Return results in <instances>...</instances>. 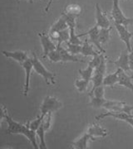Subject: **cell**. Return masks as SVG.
<instances>
[{
    "label": "cell",
    "instance_id": "obj_3",
    "mask_svg": "<svg viewBox=\"0 0 133 149\" xmlns=\"http://www.w3.org/2000/svg\"><path fill=\"white\" fill-rule=\"evenodd\" d=\"M63 106V104L58 98L51 95L46 96L40 105V114L44 116L48 113H55L62 109Z\"/></svg>",
    "mask_w": 133,
    "mask_h": 149
},
{
    "label": "cell",
    "instance_id": "obj_12",
    "mask_svg": "<svg viewBox=\"0 0 133 149\" xmlns=\"http://www.w3.org/2000/svg\"><path fill=\"white\" fill-rule=\"evenodd\" d=\"M2 54L7 58H10L22 65L29 58L27 52L24 51H2Z\"/></svg>",
    "mask_w": 133,
    "mask_h": 149
},
{
    "label": "cell",
    "instance_id": "obj_13",
    "mask_svg": "<svg viewBox=\"0 0 133 149\" xmlns=\"http://www.w3.org/2000/svg\"><path fill=\"white\" fill-rule=\"evenodd\" d=\"M111 63H113L117 66L118 69H121L124 71H129V52L126 49L125 51H122L120 56L115 60V61H110Z\"/></svg>",
    "mask_w": 133,
    "mask_h": 149
},
{
    "label": "cell",
    "instance_id": "obj_16",
    "mask_svg": "<svg viewBox=\"0 0 133 149\" xmlns=\"http://www.w3.org/2000/svg\"><path fill=\"white\" fill-rule=\"evenodd\" d=\"M61 53V62L63 63H68V62H82V63H86L85 61L82 60V59L77 57L76 56L71 54L63 47L60 46L58 47Z\"/></svg>",
    "mask_w": 133,
    "mask_h": 149
},
{
    "label": "cell",
    "instance_id": "obj_5",
    "mask_svg": "<svg viewBox=\"0 0 133 149\" xmlns=\"http://www.w3.org/2000/svg\"><path fill=\"white\" fill-rule=\"evenodd\" d=\"M103 108L106 109L107 111L124 112L127 113H132V111L133 110V106L128 105L126 102L110 100H106Z\"/></svg>",
    "mask_w": 133,
    "mask_h": 149
},
{
    "label": "cell",
    "instance_id": "obj_15",
    "mask_svg": "<svg viewBox=\"0 0 133 149\" xmlns=\"http://www.w3.org/2000/svg\"><path fill=\"white\" fill-rule=\"evenodd\" d=\"M87 133L90 134L93 138H96V137L105 138L109 134L106 128L101 127L98 123H92L91 125H90L87 129Z\"/></svg>",
    "mask_w": 133,
    "mask_h": 149
},
{
    "label": "cell",
    "instance_id": "obj_17",
    "mask_svg": "<svg viewBox=\"0 0 133 149\" xmlns=\"http://www.w3.org/2000/svg\"><path fill=\"white\" fill-rule=\"evenodd\" d=\"M119 70V73H118L119 80H118V84H117V85H119V86H123V87H125V88L129 89L130 91H133V76H129V75L127 74V72L122 70Z\"/></svg>",
    "mask_w": 133,
    "mask_h": 149
},
{
    "label": "cell",
    "instance_id": "obj_4",
    "mask_svg": "<svg viewBox=\"0 0 133 149\" xmlns=\"http://www.w3.org/2000/svg\"><path fill=\"white\" fill-rule=\"evenodd\" d=\"M111 15L113 19V22L119 23V24H122L124 26H127V27L128 25L133 24V18H130V17L125 16L122 9L120 8L119 0H113Z\"/></svg>",
    "mask_w": 133,
    "mask_h": 149
},
{
    "label": "cell",
    "instance_id": "obj_24",
    "mask_svg": "<svg viewBox=\"0 0 133 149\" xmlns=\"http://www.w3.org/2000/svg\"><path fill=\"white\" fill-rule=\"evenodd\" d=\"M93 73H94V69L90 65H87V67L86 69L78 70V74H79L80 77L87 80V81L91 80V78L93 76Z\"/></svg>",
    "mask_w": 133,
    "mask_h": 149
},
{
    "label": "cell",
    "instance_id": "obj_32",
    "mask_svg": "<svg viewBox=\"0 0 133 149\" xmlns=\"http://www.w3.org/2000/svg\"><path fill=\"white\" fill-rule=\"evenodd\" d=\"M47 57L51 62H53V63L61 62V53H60L58 47H57L55 50L52 51L50 53H48Z\"/></svg>",
    "mask_w": 133,
    "mask_h": 149
},
{
    "label": "cell",
    "instance_id": "obj_19",
    "mask_svg": "<svg viewBox=\"0 0 133 149\" xmlns=\"http://www.w3.org/2000/svg\"><path fill=\"white\" fill-rule=\"evenodd\" d=\"M100 53V52H96L94 49H93V47H92V44L87 41V40H85L83 42H82V52H81V54L83 55L84 56H94L97 54Z\"/></svg>",
    "mask_w": 133,
    "mask_h": 149
},
{
    "label": "cell",
    "instance_id": "obj_38",
    "mask_svg": "<svg viewBox=\"0 0 133 149\" xmlns=\"http://www.w3.org/2000/svg\"><path fill=\"white\" fill-rule=\"evenodd\" d=\"M124 121L127 122V123H129V124L133 128V118H127Z\"/></svg>",
    "mask_w": 133,
    "mask_h": 149
},
{
    "label": "cell",
    "instance_id": "obj_23",
    "mask_svg": "<svg viewBox=\"0 0 133 149\" xmlns=\"http://www.w3.org/2000/svg\"><path fill=\"white\" fill-rule=\"evenodd\" d=\"M64 13H66L68 14L78 17L82 13V7L77 3H71V4H68L66 7Z\"/></svg>",
    "mask_w": 133,
    "mask_h": 149
},
{
    "label": "cell",
    "instance_id": "obj_39",
    "mask_svg": "<svg viewBox=\"0 0 133 149\" xmlns=\"http://www.w3.org/2000/svg\"><path fill=\"white\" fill-rule=\"evenodd\" d=\"M53 0H49V3H48V6H47V8H46V12H48V9H49V8L51 7V4H52V3H53Z\"/></svg>",
    "mask_w": 133,
    "mask_h": 149
},
{
    "label": "cell",
    "instance_id": "obj_21",
    "mask_svg": "<svg viewBox=\"0 0 133 149\" xmlns=\"http://www.w3.org/2000/svg\"><path fill=\"white\" fill-rule=\"evenodd\" d=\"M68 25L67 22L64 19L63 17L61 16L51 26L50 29H49V32H62V31H63V30H65V29H68Z\"/></svg>",
    "mask_w": 133,
    "mask_h": 149
},
{
    "label": "cell",
    "instance_id": "obj_1",
    "mask_svg": "<svg viewBox=\"0 0 133 149\" xmlns=\"http://www.w3.org/2000/svg\"><path fill=\"white\" fill-rule=\"evenodd\" d=\"M1 119H5L7 122L8 127L6 129V133L8 134H22L26 137L34 148L39 149V146L37 143L36 132L31 130L26 124H23L13 119V118L8 113L7 109L4 105H2L1 108Z\"/></svg>",
    "mask_w": 133,
    "mask_h": 149
},
{
    "label": "cell",
    "instance_id": "obj_26",
    "mask_svg": "<svg viewBox=\"0 0 133 149\" xmlns=\"http://www.w3.org/2000/svg\"><path fill=\"white\" fill-rule=\"evenodd\" d=\"M104 59H106L105 56H104V53L100 52V53L97 54L96 56H92V59L87 64H88V65L91 66L93 69L95 70L101 65V63L102 62V61H103Z\"/></svg>",
    "mask_w": 133,
    "mask_h": 149
},
{
    "label": "cell",
    "instance_id": "obj_18",
    "mask_svg": "<svg viewBox=\"0 0 133 149\" xmlns=\"http://www.w3.org/2000/svg\"><path fill=\"white\" fill-rule=\"evenodd\" d=\"M95 138L91 136L90 134L86 132L84 134H82L80 138L74 141L72 146L75 149H87L88 148V142L90 140H94Z\"/></svg>",
    "mask_w": 133,
    "mask_h": 149
},
{
    "label": "cell",
    "instance_id": "obj_11",
    "mask_svg": "<svg viewBox=\"0 0 133 149\" xmlns=\"http://www.w3.org/2000/svg\"><path fill=\"white\" fill-rule=\"evenodd\" d=\"M96 25L100 28H109L111 27V21L105 13L101 10L98 3L96 4Z\"/></svg>",
    "mask_w": 133,
    "mask_h": 149
},
{
    "label": "cell",
    "instance_id": "obj_29",
    "mask_svg": "<svg viewBox=\"0 0 133 149\" xmlns=\"http://www.w3.org/2000/svg\"><path fill=\"white\" fill-rule=\"evenodd\" d=\"M70 38V30L69 28L65 29L63 31L59 32V37L57 42V46L60 47L62 46V44L63 43H67L68 42H69Z\"/></svg>",
    "mask_w": 133,
    "mask_h": 149
},
{
    "label": "cell",
    "instance_id": "obj_22",
    "mask_svg": "<svg viewBox=\"0 0 133 149\" xmlns=\"http://www.w3.org/2000/svg\"><path fill=\"white\" fill-rule=\"evenodd\" d=\"M111 31H112V27L109 28H100L99 31V41L101 46L103 47L104 45H106V43L109 42V40L111 39Z\"/></svg>",
    "mask_w": 133,
    "mask_h": 149
},
{
    "label": "cell",
    "instance_id": "obj_34",
    "mask_svg": "<svg viewBox=\"0 0 133 149\" xmlns=\"http://www.w3.org/2000/svg\"><path fill=\"white\" fill-rule=\"evenodd\" d=\"M89 96H95L97 98H105V86L102 85L95 88L94 90H91Z\"/></svg>",
    "mask_w": 133,
    "mask_h": 149
},
{
    "label": "cell",
    "instance_id": "obj_40",
    "mask_svg": "<svg viewBox=\"0 0 133 149\" xmlns=\"http://www.w3.org/2000/svg\"><path fill=\"white\" fill-rule=\"evenodd\" d=\"M31 1H32V0H31Z\"/></svg>",
    "mask_w": 133,
    "mask_h": 149
},
{
    "label": "cell",
    "instance_id": "obj_33",
    "mask_svg": "<svg viewBox=\"0 0 133 149\" xmlns=\"http://www.w3.org/2000/svg\"><path fill=\"white\" fill-rule=\"evenodd\" d=\"M62 16L63 17L64 19L67 22V23L68 25V28H76V26H77V17L74 16V15H71V14H68L66 13H63Z\"/></svg>",
    "mask_w": 133,
    "mask_h": 149
},
{
    "label": "cell",
    "instance_id": "obj_14",
    "mask_svg": "<svg viewBox=\"0 0 133 149\" xmlns=\"http://www.w3.org/2000/svg\"><path fill=\"white\" fill-rule=\"evenodd\" d=\"M106 117H112L116 118L117 120L124 121L127 118H133V114L132 113H127L124 112H113V111H107L105 113H102L100 115L96 116V120H101Z\"/></svg>",
    "mask_w": 133,
    "mask_h": 149
},
{
    "label": "cell",
    "instance_id": "obj_36",
    "mask_svg": "<svg viewBox=\"0 0 133 149\" xmlns=\"http://www.w3.org/2000/svg\"><path fill=\"white\" fill-rule=\"evenodd\" d=\"M76 28H69L70 30V38H69V42L72 43V44H77V45H82V42L80 40V37H82L81 34L77 35L76 32H75Z\"/></svg>",
    "mask_w": 133,
    "mask_h": 149
},
{
    "label": "cell",
    "instance_id": "obj_27",
    "mask_svg": "<svg viewBox=\"0 0 133 149\" xmlns=\"http://www.w3.org/2000/svg\"><path fill=\"white\" fill-rule=\"evenodd\" d=\"M43 115H39L38 117H37L35 119H32V120H29V121H27V123H26V125L28 127V128H30L31 130H33V131H37L38 128L40 127V125L42 124V122H43Z\"/></svg>",
    "mask_w": 133,
    "mask_h": 149
},
{
    "label": "cell",
    "instance_id": "obj_8",
    "mask_svg": "<svg viewBox=\"0 0 133 149\" xmlns=\"http://www.w3.org/2000/svg\"><path fill=\"white\" fill-rule=\"evenodd\" d=\"M99 31H100V27L95 25L94 27H91L87 32L81 34V36L83 37V36L87 35L89 37V42L98 49V52H100L101 53H105L106 50L101 46L99 41Z\"/></svg>",
    "mask_w": 133,
    "mask_h": 149
},
{
    "label": "cell",
    "instance_id": "obj_25",
    "mask_svg": "<svg viewBox=\"0 0 133 149\" xmlns=\"http://www.w3.org/2000/svg\"><path fill=\"white\" fill-rule=\"evenodd\" d=\"M45 129L43 128V123L40 125V127L38 128L37 131H36V133H37V136L39 139V148L40 149H46L47 148V145H46V143H45Z\"/></svg>",
    "mask_w": 133,
    "mask_h": 149
},
{
    "label": "cell",
    "instance_id": "obj_37",
    "mask_svg": "<svg viewBox=\"0 0 133 149\" xmlns=\"http://www.w3.org/2000/svg\"><path fill=\"white\" fill-rule=\"evenodd\" d=\"M129 67L130 70L133 72V50L129 52Z\"/></svg>",
    "mask_w": 133,
    "mask_h": 149
},
{
    "label": "cell",
    "instance_id": "obj_28",
    "mask_svg": "<svg viewBox=\"0 0 133 149\" xmlns=\"http://www.w3.org/2000/svg\"><path fill=\"white\" fill-rule=\"evenodd\" d=\"M88 84H89V81L81 78V79H76L75 80L74 86L79 93H83L87 91Z\"/></svg>",
    "mask_w": 133,
    "mask_h": 149
},
{
    "label": "cell",
    "instance_id": "obj_6",
    "mask_svg": "<svg viewBox=\"0 0 133 149\" xmlns=\"http://www.w3.org/2000/svg\"><path fill=\"white\" fill-rule=\"evenodd\" d=\"M113 24H114V26L117 29V32L118 33V35H119L120 39L125 43V45L127 47V50L129 52H131L132 51V38L133 37V33L129 32L127 26H124V25H122V24H119V23H116V22H113Z\"/></svg>",
    "mask_w": 133,
    "mask_h": 149
},
{
    "label": "cell",
    "instance_id": "obj_20",
    "mask_svg": "<svg viewBox=\"0 0 133 149\" xmlns=\"http://www.w3.org/2000/svg\"><path fill=\"white\" fill-rule=\"evenodd\" d=\"M118 73H119V70L117 69L114 73L106 74L105 77H104V79H103V85L105 87L106 86L112 87L114 85H117L118 80H119Z\"/></svg>",
    "mask_w": 133,
    "mask_h": 149
},
{
    "label": "cell",
    "instance_id": "obj_30",
    "mask_svg": "<svg viewBox=\"0 0 133 149\" xmlns=\"http://www.w3.org/2000/svg\"><path fill=\"white\" fill-rule=\"evenodd\" d=\"M106 100L105 98H97L95 96H90V104L95 109L103 108Z\"/></svg>",
    "mask_w": 133,
    "mask_h": 149
},
{
    "label": "cell",
    "instance_id": "obj_7",
    "mask_svg": "<svg viewBox=\"0 0 133 149\" xmlns=\"http://www.w3.org/2000/svg\"><path fill=\"white\" fill-rule=\"evenodd\" d=\"M106 58L102 61L101 65L94 70L93 76L91 78L92 81V88L91 90H94L95 88L103 85V79L106 75Z\"/></svg>",
    "mask_w": 133,
    "mask_h": 149
},
{
    "label": "cell",
    "instance_id": "obj_10",
    "mask_svg": "<svg viewBox=\"0 0 133 149\" xmlns=\"http://www.w3.org/2000/svg\"><path fill=\"white\" fill-rule=\"evenodd\" d=\"M21 65L22 67L23 68V70H24V73H25V79H24V85H23V95H27L29 89H30L31 74H32V70H33V65H32L31 57H29Z\"/></svg>",
    "mask_w": 133,
    "mask_h": 149
},
{
    "label": "cell",
    "instance_id": "obj_2",
    "mask_svg": "<svg viewBox=\"0 0 133 149\" xmlns=\"http://www.w3.org/2000/svg\"><path fill=\"white\" fill-rule=\"evenodd\" d=\"M31 60H32V65H33V70L34 71L42 76L43 80L47 83V85H55V79H56V74L49 71L41 62V61L37 58L36 54L32 52L31 56Z\"/></svg>",
    "mask_w": 133,
    "mask_h": 149
},
{
    "label": "cell",
    "instance_id": "obj_9",
    "mask_svg": "<svg viewBox=\"0 0 133 149\" xmlns=\"http://www.w3.org/2000/svg\"><path fill=\"white\" fill-rule=\"evenodd\" d=\"M38 37L40 39V42L43 47V57H47L48 53H50L52 51L55 50L58 47L57 44L53 42L52 38L49 37L48 34H46L44 32H39Z\"/></svg>",
    "mask_w": 133,
    "mask_h": 149
},
{
    "label": "cell",
    "instance_id": "obj_35",
    "mask_svg": "<svg viewBox=\"0 0 133 149\" xmlns=\"http://www.w3.org/2000/svg\"><path fill=\"white\" fill-rule=\"evenodd\" d=\"M52 122H53V113H48L46 115H44L42 122L43 128L46 132H48L52 127Z\"/></svg>",
    "mask_w": 133,
    "mask_h": 149
},
{
    "label": "cell",
    "instance_id": "obj_31",
    "mask_svg": "<svg viewBox=\"0 0 133 149\" xmlns=\"http://www.w3.org/2000/svg\"><path fill=\"white\" fill-rule=\"evenodd\" d=\"M66 44V49L70 53L72 54V55H78L81 54L82 52V45H77V44H72V43H70L69 42H68Z\"/></svg>",
    "mask_w": 133,
    "mask_h": 149
}]
</instances>
